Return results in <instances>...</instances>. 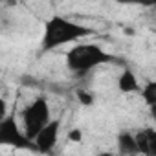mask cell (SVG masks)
Wrapping results in <instances>:
<instances>
[{"label":"cell","instance_id":"obj_5","mask_svg":"<svg viewBox=\"0 0 156 156\" xmlns=\"http://www.w3.org/2000/svg\"><path fill=\"white\" fill-rule=\"evenodd\" d=\"M59 127H61V121H59V119H51V121L39 132V136L33 140L39 152H44V154L51 152V149L55 147L57 138H59Z\"/></svg>","mask_w":156,"mask_h":156},{"label":"cell","instance_id":"obj_7","mask_svg":"<svg viewBox=\"0 0 156 156\" xmlns=\"http://www.w3.org/2000/svg\"><path fill=\"white\" fill-rule=\"evenodd\" d=\"M118 90L123 92V94H130V92H138L140 90V83H138V77L130 72V70H125L119 79H118Z\"/></svg>","mask_w":156,"mask_h":156},{"label":"cell","instance_id":"obj_13","mask_svg":"<svg viewBox=\"0 0 156 156\" xmlns=\"http://www.w3.org/2000/svg\"><path fill=\"white\" fill-rule=\"evenodd\" d=\"M149 112H151V116H152V119L156 121V105H152V107H149Z\"/></svg>","mask_w":156,"mask_h":156},{"label":"cell","instance_id":"obj_9","mask_svg":"<svg viewBox=\"0 0 156 156\" xmlns=\"http://www.w3.org/2000/svg\"><path fill=\"white\" fill-rule=\"evenodd\" d=\"M134 136H136V143H138V151H140V154L149 156V129H143V130L136 132Z\"/></svg>","mask_w":156,"mask_h":156},{"label":"cell","instance_id":"obj_10","mask_svg":"<svg viewBox=\"0 0 156 156\" xmlns=\"http://www.w3.org/2000/svg\"><path fill=\"white\" fill-rule=\"evenodd\" d=\"M75 96H77V99H79V103L85 105V107H92L94 105V94L88 92V90H77Z\"/></svg>","mask_w":156,"mask_h":156},{"label":"cell","instance_id":"obj_3","mask_svg":"<svg viewBox=\"0 0 156 156\" xmlns=\"http://www.w3.org/2000/svg\"><path fill=\"white\" fill-rule=\"evenodd\" d=\"M51 112H50V105L44 98H37L31 105H28L22 112V125H24V132L30 140H35L39 136V132L51 121Z\"/></svg>","mask_w":156,"mask_h":156},{"label":"cell","instance_id":"obj_6","mask_svg":"<svg viewBox=\"0 0 156 156\" xmlns=\"http://www.w3.org/2000/svg\"><path fill=\"white\" fill-rule=\"evenodd\" d=\"M118 149L125 156H136V154H140L138 143H136V136L130 134V132H119L118 134Z\"/></svg>","mask_w":156,"mask_h":156},{"label":"cell","instance_id":"obj_12","mask_svg":"<svg viewBox=\"0 0 156 156\" xmlns=\"http://www.w3.org/2000/svg\"><path fill=\"white\" fill-rule=\"evenodd\" d=\"M68 140L73 141V143H81V140H83L81 129H72V130H68Z\"/></svg>","mask_w":156,"mask_h":156},{"label":"cell","instance_id":"obj_2","mask_svg":"<svg viewBox=\"0 0 156 156\" xmlns=\"http://www.w3.org/2000/svg\"><path fill=\"white\" fill-rule=\"evenodd\" d=\"M112 57L99 48L98 44H77L66 53V64L72 72L85 73L105 62H110Z\"/></svg>","mask_w":156,"mask_h":156},{"label":"cell","instance_id":"obj_1","mask_svg":"<svg viewBox=\"0 0 156 156\" xmlns=\"http://www.w3.org/2000/svg\"><path fill=\"white\" fill-rule=\"evenodd\" d=\"M94 35L92 28H87L83 24H77L73 20H68L66 17L61 15H51L44 22V31H42V50L50 51L55 50L62 44L68 42H77L85 37Z\"/></svg>","mask_w":156,"mask_h":156},{"label":"cell","instance_id":"obj_11","mask_svg":"<svg viewBox=\"0 0 156 156\" xmlns=\"http://www.w3.org/2000/svg\"><path fill=\"white\" fill-rule=\"evenodd\" d=\"M149 156H156V130L149 129Z\"/></svg>","mask_w":156,"mask_h":156},{"label":"cell","instance_id":"obj_14","mask_svg":"<svg viewBox=\"0 0 156 156\" xmlns=\"http://www.w3.org/2000/svg\"><path fill=\"white\" fill-rule=\"evenodd\" d=\"M98 156H116L114 152H108V151H103V152H99Z\"/></svg>","mask_w":156,"mask_h":156},{"label":"cell","instance_id":"obj_8","mask_svg":"<svg viewBox=\"0 0 156 156\" xmlns=\"http://www.w3.org/2000/svg\"><path fill=\"white\" fill-rule=\"evenodd\" d=\"M141 98H143V101H145L149 107L156 105V81H149V83L141 88Z\"/></svg>","mask_w":156,"mask_h":156},{"label":"cell","instance_id":"obj_4","mask_svg":"<svg viewBox=\"0 0 156 156\" xmlns=\"http://www.w3.org/2000/svg\"><path fill=\"white\" fill-rule=\"evenodd\" d=\"M0 145H8L13 149H30L37 151V145L33 140L26 136L24 130H20L19 123L13 116H6L0 121Z\"/></svg>","mask_w":156,"mask_h":156}]
</instances>
